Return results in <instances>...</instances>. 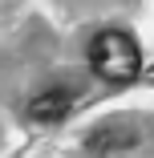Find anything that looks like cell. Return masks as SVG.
Returning a JSON list of instances; mask_svg holds the SVG:
<instances>
[{
  "mask_svg": "<svg viewBox=\"0 0 154 158\" xmlns=\"http://www.w3.org/2000/svg\"><path fill=\"white\" fill-rule=\"evenodd\" d=\"M89 69H94L102 81H114V85H126L142 73V53H138V41L118 33V28H106L89 41Z\"/></svg>",
  "mask_w": 154,
  "mask_h": 158,
  "instance_id": "cell-1",
  "label": "cell"
},
{
  "mask_svg": "<svg viewBox=\"0 0 154 158\" xmlns=\"http://www.w3.org/2000/svg\"><path fill=\"white\" fill-rule=\"evenodd\" d=\"M134 142H138V130H134V126H102V130L89 134L94 154H118V150H130Z\"/></svg>",
  "mask_w": 154,
  "mask_h": 158,
  "instance_id": "cell-3",
  "label": "cell"
},
{
  "mask_svg": "<svg viewBox=\"0 0 154 158\" xmlns=\"http://www.w3.org/2000/svg\"><path fill=\"white\" fill-rule=\"evenodd\" d=\"M73 106H77V93H69V89H45L41 98L28 102V118H37V122H61V118H69Z\"/></svg>",
  "mask_w": 154,
  "mask_h": 158,
  "instance_id": "cell-2",
  "label": "cell"
}]
</instances>
